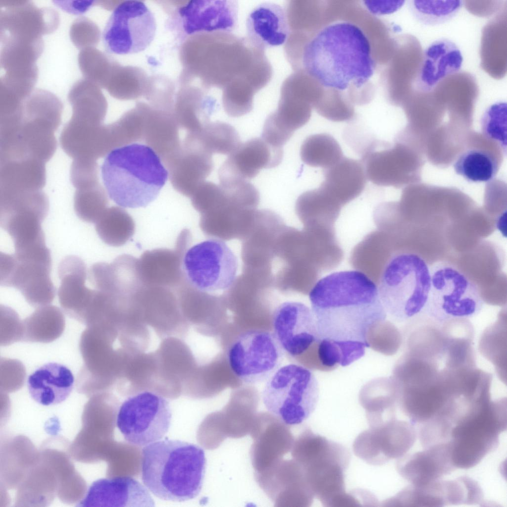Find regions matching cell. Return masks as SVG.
I'll return each mask as SVG.
<instances>
[{"instance_id": "obj_1", "label": "cell", "mask_w": 507, "mask_h": 507, "mask_svg": "<svg viewBox=\"0 0 507 507\" xmlns=\"http://www.w3.org/2000/svg\"><path fill=\"white\" fill-rule=\"evenodd\" d=\"M319 337L318 350L332 365L346 366L364 355L370 335L387 313L375 284L357 270L335 272L309 294Z\"/></svg>"}, {"instance_id": "obj_2", "label": "cell", "mask_w": 507, "mask_h": 507, "mask_svg": "<svg viewBox=\"0 0 507 507\" xmlns=\"http://www.w3.org/2000/svg\"><path fill=\"white\" fill-rule=\"evenodd\" d=\"M375 67L365 34L346 21L329 24L303 40L292 66L322 87L338 91L363 88Z\"/></svg>"}, {"instance_id": "obj_3", "label": "cell", "mask_w": 507, "mask_h": 507, "mask_svg": "<svg viewBox=\"0 0 507 507\" xmlns=\"http://www.w3.org/2000/svg\"><path fill=\"white\" fill-rule=\"evenodd\" d=\"M200 42L199 75L207 89L222 95L237 92L256 93L271 79L273 70L265 51L233 33L196 35Z\"/></svg>"}, {"instance_id": "obj_4", "label": "cell", "mask_w": 507, "mask_h": 507, "mask_svg": "<svg viewBox=\"0 0 507 507\" xmlns=\"http://www.w3.org/2000/svg\"><path fill=\"white\" fill-rule=\"evenodd\" d=\"M206 467L203 450L187 442L166 439L150 444L142 451L141 477L155 497L184 502L200 493Z\"/></svg>"}, {"instance_id": "obj_5", "label": "cell", "mask_w": 507, "mask_h": 507, "mask_svg": "<svg viewBox=\"0 0 507 507\" xmlns=\"http://www.w3.org/2000/svg\"><path fill=\"white\" fill-rule=\"evenodd\" d=\"M101 172L110 199L120 207L131 208L146 207L155 200L168 177L155 151L138 143L110 152Z\"/></svg>"}, {"instance_id": "obj_6", "label": "cell", "mask_w": 507, "mask_h": 507, "mask_svg": "<svg viewBox=\"0 0 507 507\" xmlns=\"http://www.w3.org/2000/svg\"><path fill=\"white\" fill-rule=\"evenodd\" d=\"M291 455L304 468L314 494L324 507H349L351 493L345 489V472L350 454L343 445L305 428L294 440Z\"/></svg>"}, {"instance_id": "obj_7", "label": "cell", "mask_w": 507, "mask_h": 507, "mask_svg": "<svg viewBox=\"0 0 507 507\" xmlns=\"http://www.w3.org/2000/svg\"><path fill=\"white\" fill-rule=\"evenodd\" d=\"M23 107L21 114L1 122V148L45 163L56 148L53 134L63 106L54 98L40 94L29 97Z\"/></svg>"}, {"instance_id": "obj_8", "label": "cell", "mask_w": 507, "mask_h": 507, "mask_svg": "<svg viewBox=\"0 0 507 507\" xmlns=\"http://www.w3.org/2000/svg\"><path fill=\"white\" fill-rule=\"evenodd\" d=\"M430 268L415 253L393 255L382 274L378 292L387 313L398 321L424 314L431 288Z\"/></svg>"}, {"instance_id": "obj_9", "label": "cell", "mask_w": 507, "mask_h": 507, "mask_svg": "<svg viewBox=\"0 0 507 507\" xmlns=\"http://www.w3.org/2000/svg\"><path fill=\"white\" fill-rule=\"evenodd\" d=\"M506 400L491 399L474 405L452 429L449 441L454 466L468 469L497 448L507 428Z\"/></svg>"}, {"instance_id": "obj_10", "label": "cell", "mask_w": 507, "mask_h": 507, "mask_svg": "<svg viewBox=\"0 0 507 507\" xmlns=\"http://www.w3.org/2000/svg\"><path fill=\"white\" fill-rule=\"evenodd\" d=\"M318 394V382L311 371L289 364L279 367L267 380L262 399L268 410L289 426L299 424L309 416Z\"/></svg>"}, {"instance_id": "obj_11", "label": "cell", "mask_w": 507, "mask_h": 507, "mask_svg": "<svg viewBox=\"0 0 507 507\" xmlns=\"http://www.w3.org/2000/svg\"><path fill=\"white\" fill-rule=\"evenodd\" d=\"M430 271V291L422 316L442 323L468 319L480 312L484 301L478 287L457 268L441 262Z\"/></svg>"}, {"instance_id": "obj_12", "label": "cell", "mask_w": 507, "mask_h": 507, "mask_svg": "<svg viewBox=\"0 0 507 507\" xmlns=\"http://www.w3.org/2000/svg\"><path fill=\"white\" fill-rule=\"evenodd\" d=\"M172 417L168 401L149 391L133 395L120 406L116 426L125 440L142 447L161 439L167 433Z\"/></svg>"}, {"instance_id": "obj_13", "label": "cell", "mask_w": 507, "mask_h": 507, "mask_svg": "<svg viewBox=\"0 0 507 507\" xmlns=\"http://www.w3.org/2000/svg\"><path fill=\"white\" fill-rule=\"evenodd\" d=\"M186 280L205 293L226 290L234 283L238 260L223 241L209 239L188 248L182 261Z\"/></svg>"}, {"instance_id": "obj_14", "label": "cell", "mask_w": 507, "mask_h": 507, "mask_svg": "<svg viewBox=\"0 0 507 507\" xmlns=\"http://www.w3.org/2000/svg\"><path fill=\"white\" fill-rule=\"evenodd\" d=\"M51 265L50 251L1 253L0 284L18 290L34 307L48 305L56 292L50 278Z\"/></svg>"}, {"instance_id": "obj_15", "label": "cell", "mask_w": 507, "mask_h": 507, "mask_svg": "<svg viewBox=\"0 0 507 507\" xmlns=\"http://www.w3.org/2000/svg\"><path fill=\"white\" fill-rule=\"evenodd\" d=\"M284 352L273 333L252 330L234 340L228 352V360L239 380L254 384L267 381L280 367Z\"/></svg>"}, {"instance_id": "obj_16", "label": "cell", "mask_w": 507, "mask_h": 507, "mask_svg": "<svg viewBox=\"0 0 507 507\" xmlns=\"http://www.w3.org/2000/svg\"><path fill=\"white\" fill-rule=\"evenodd\" d=\"M156 30L155 17L144 2L125 0L114 8L103 30L102 41L110 53H136L150 45Z\"/></svg>"}, {"instance_id": "obj_17", "label": "cell", "mask_w": 507, "mask_h": 507, "mask_svg": "<svg viewBox=\"0 0 507 507\" xmlns=\"http://www.w3.org/2000/svg\"><path fill=\"white\" fill-rule=\"evenodd\" d=\"M114 339L100 329L87 327L80 341L84 364L77 377V390L84 393L110 387L120 375L123 356L113 349Z\"/></svg>"}, {"instance_id": "obj_18", "label": "cell", "mask_w": 507, "mask_h": 507, "mask_svg": "<svg viewBox=\"0 0 507 507\" xmlns=\"http://www.w3.org/2000/svg\"><path fill=\"white\" fill-rule=\"evenodd\" d=\"M416 436L413 423L394 417L361 432L355 440L353 449L355 455L366 463L382 465L406 455Z\"/></svg>"}, {"instance_id": "obj_19", "label": "cell", "mask_w": 507, "mask_h": 507, "mask_svg": "<svg viewBox=\"0 0 507 507\" xmlns=\"http://www.w3.org/2000/svg\"><path fill=\"white\" fill-rule=\"evenodd\" d=\"M254 477L275 507H308L313 502L305 471L293 458H283Z\"/></svg>"}, {"instance_id": "obj_20", "label": "cell", "mask_w": 507, "mask_h": 507, "mask_svg": "<svg viewBox=\"0 0 507 507\" xmlns=\"http://www.w3.org/2000/svg\"><path fill=\"white\" fill-rule=\"evenodd\" d=\"M273 334L283 350L293 357L311 349L316 351L320 341L311 309L297 302H286L275 309L272 318Z\"/></svg>"}, {"instance_id": "obj_21", "label": "cell", "mask_w": 507, "mask_h": 507, "mask_svg": "<svg viewBox=\"0 0 507 507\" xmlns=\"http://www.w3.org/2000/svg\"><path fill=\"white\" fill-rule=\"evenodd\" d=\"M212 155L196 137L187 133L177 150L163 162L174 189L190 198L212 172Z\"/></svg>"}, {"instance_id": "obj_22", "label": "cell", "mask_w": 507, "mask_h": 507, "mask_svg": "<svg viewBox=\"0 0 507 507\" xmlns=\"http://www.w3.org/2000/svg\"><path fill=\"white\" fill-rule=\"evenodd\" d=\"M0 38L41 39L59 24L56 10L38 7L30 0H0Z\"/></svg>"}, {"instance_id": "obj_23", "label": "cell", "mask_w": 507, "mask_h": 507, "mask_svg": "<svg viewBox=\"0 0 507 507\" xmlns=\"http://www.w3.org/2000/svg\"><path fill=\"white\" fill-rule=\"evenodd\" d=\"M191 236L188 229L178 236L174 249L146 251L137 259L141 281L144 286H157L173 290L186 280L182 261L189 247Z\"/></svg>"}, {"instance_id": "obj_24", "label": "cell", "mask_w": 507, "mask_h": 507, "mask_svg": "<svg viewBox=\"0 0 507 507\" xmlns=\"http://www.w3.org/2000/svg\"><path fill=\"white\" fill-rule=\"evenodd\" d=\"M283 157V148L273 146L261 138L241 143L223 163L218 170L220 185L248 181L263 168L278 166Z\"/></svg>"}, {"instance_id": "obj_25", "label": "cell", "mask_w": 507, "mask_h": 507, "mask_svg": "<svg viewBox=\"0 0 507 507\" xmlns=\"http://www.w3.org/2000/svg\"><path fill=\"white\" fill-rule=\"evenodd\" d=\"M288 426L270 412L257 413L250 433L254 473L271 467L291 450L295 439Z\"/></svg>"}, {"instance_id": "obj_26", "label": "cell", "mask_w": 507, "mask_h": 507, "mask_svg": "<svg viewBox=\"0 0 507 507\" xmlns=\"http://www.w3.org/2000/svg\"><path fill=\"white\" fill-rule=\"evenodd\" d=\"M183 31L188 35L233 33L237 27L238 3L231 0H193L178 10Z\"/></svg>"}, {"instance_id": "obj_27", "label": "cell", "mask_w": 507, "mask_h": 507, "mask_svg": "<svg viewBox=\"0 0 507 507\" xmlns=\"http://www.w3.org/2000/svg\"><path fill=\"white\" fill-rule=\"evenodd\" d=\"M77 507H154L148 489L128 476L101 478L89 486Z\"/></svg>"}, {"instance_id": "obj_28", "label": "cell", "mask_w": 507, "mask_h": 507, "mask_svg": "<svg viewBox=\"0 0 507 507\" xmlns=\"http://www.w3.org/2000/svg\"><path fill=\"white\" fill-rule=\"evenodd\" d=\"M463 57L458 47L443 38L433 42L422 52L413 85L415 91L428 93L447 78L460 71Z\"/></svg>"}, {"instance_id": "obj_29", "label": "cell", "mask_w": 507, "mask_h": 507, "mask_svg": "<svg viewBox=\"0 0 507 507\" xmlns=\"http://www.w3.org/2000/svg\"><path fill=\"white\" fill-rule=\"evenodd\" d=\"M398 459L396 465L398 473L415 486L425 485L438 480L456 469L452 462L448 442L406 455Z\"/></svg>"}, {"instance_id": "obj_30", "label": "cell", "mask_w": 507, "mask_h": 507, "mask_svg": "<svg viewBox=\"0 0 507 507\" xmlns=\"http://www.w3.org/2000/svg\"><path fill=\"white\" fill-rule=\"evenodd\" d=\"M58 273L60 305L68 316L82 323L94 292L85 284L87 276L86 264L79 257L69 255L60 262Z\"/></svg>"}, {"instance_id": "obj_31", "label": "cell", "mask_w": 507, "mask_h": 507, "mask_svg": "<svg viewBox=\"0 0 507 507\" xmlns=\"http://www.w3.org/2000/svg\"><path fill=\"white\" fill-rule=\"evenodd\" d=\"M137 259L124 254L110 263L97 262L89 269V281L97 290L117 296H133L144 286L139 276Z\"/></svg>"}, {"instance_id": "obj_32", "label": "cell", "mask_w": 507, "mask_h": 507, "mask_svg": "<svg viewBox=\"0 0 507 507\" xmlns=\"http://www.w3.org/2000/svg\"><path fill=\"white\" fill-rule=\"evenodd\" d=\"M247 38L256 47L266 49L285 45L290 28L285 8L273 2L255 6L246 22Z\"/></svg>"}, {"instance_id": "obj_33", "label": "cell", "mask_w": 507, "mask_h": 507, "mask_svg": "<svg viewBox=\"0 0 507 507\" xmlns=\"http://www.w3.org/2000/svg\"><path fill=\"white\" fill-rule=\"evenodd\" d=\"M74 377L65 365L56 363H46L29 375L27 386L31 398L46 406L59 404L71 393Z\"/></svg>"}, {"instance_id": "obj_34", "label": "cell", "mask_w": 507, "mask_h": 507, "mask_svg": "<svg viewBox=\"0 0 507 507\" xmlns=\"http://www.w3.org/2000/svg\"><path fill=\"white\" fill-rule=\"evenodd\" d=\"M382 146L377 150L372 142L363 152L361 162L366 178L377 186L398 187L405 178L404 150L399 145L385 148L382 143Z\"/></svg>"}, {"instance_id": "obj_35", "label": "cell", "mask_w": 507, "mask_h": 507, "mask_svg": "<svg viewBox=\"0 0 507 507\" xmlns=\"http://www.w3.org/2000/svg\"><path fill=\"white\" fill-rule=\"evenodd\" d=\"M143 141L158 155L162 162L179 148L180 128L172 112L143 103Z\"/></svg>"}, {"instance_id": "obj_36", "label": "cell", "mask_w": 507, "mask_h": 507, "mask_svg": "<svg viewBox=\"0 0 507 507\" xmlns=\"http://www.w3.org/2000/svg\"><path fill=\"white\" fill-rule=\"evenodd\" d=\"M320 186L334 199L343 201L359 195L364 190L366 176L361 162L343 156L332 166L323 169Z\"/></svg>"}, {"instance_id": "obj_37", "label": "cell", "mask_w": 507, "mask_h": 507, "mask_svg": "<svg viewBox=\"0 0 507 507\" xmlns=\"http://www.w3.org/2000/svg\"><path fill=\"white\" fill-rule=\"evenodd\" d=\"M62 311L54 305L38 307L22 320L21 342L47 343L59 338L65 328Z\"/></svg>"}, {"instance_id": "obj_38", "label": "cell", "mask_w": 507, "mask_h": 507, "mask_svg": "<svg viewBox=\"0 0 507 507\" xmlns=\"http://www.w3.org/2000/svg\"><path fill=\"white\" fill-rule=\"evenodd\" d=\"M0 64L6 73L21 72L38 67L36 61L42 54L44 44L42 39H0Z\"/></svg>"}, {"instance_id": "obj_39", "label": "cell", "mask_w": 507, "mask_h": 507, "mask_svg": "<svg viewBox=\"0 0 507 507\" xmlns=\"http://www.w3.org/2000/svg\"><path fill=\"white\" fill-rule=\"evenodd\" d=\"M96 232L106 245L120 247L134 235L135 223L132 217L123 208L107 207L95 223Z\"/></svg>"}, {"instance_id": "obj_40", "label": "cell", "mask_w": 507, "mask_h": 507, "mask_svg": "<svg viewBox=\"0 0 507 507\" xmlns=\"http://www.w3.org/2000/svg\"><path fill=\"white\" fill-rule=\"evenodd\" d=\"M456 172L473 182H487L492 179L499 169L495 155L486 150L469 149L461 153L454 165Z\"/></svg>"}, {"instance_id": "obj_41", "label": "cell", "mask_w": 507, "mask_h": 507, "mask_svg": "<svg viewBox=\"0 0 507 507\" xmlns=\"http://www.w3.org/2000/svg\"><path fill=\"white\" fill-rule=\"evenodd\" d=\"M300 156L306 165L323 169L332 166L344 156L338 142L326 133L307 137L301 146Z\"/></svg>"}, {"instance_id": "obj_42", "label": "cell", "mask_w": 507, "mask_h": 507, "mask_svg": "<svg viewBox=\"0 0 507 507\" xmlns=\"http://www.w3.org/2000/svg\"><path fill=\"white\" fill-rule=\"evenodd\" d=\"M193 135L212 154L230 155L241 144L235 128L227 123L219 121L209 122L198 135Z\"/></svg>"}, {"instance_id": "obj_43", "label": "cell", "mask_w": 507, "mask_h": 507, "mask_svg": "<svg viewBox=\"0 0 507 507\" xmlns=\"http://www.w3.org/2000/svg\"><path fill=\"white\" fill-rule=\"evenodd\" d=\"M460 0L409 1V10L419 23L429 26L448 22L455 17L463 5Z\"/></svg>"}, {"instance_id": "obj_44", "label": "cell", "mask_w": 507, "mask_h": 507, "mask_svg": "<svg viewBox=\"0 0 507 507\" xmlns=\"http://www.w3.org/2000/svg\"><path fill=\"white\" fill-rule=\"evenodd\" d=\"M108 199L100 183L76 190L74 207L78 217L90 223H96L107 208Z\"/></svg>"}, {"instance_id": "obj_45", "label": "cell", "mask_w": 507, "mask_h": 507, "mask_svg": "<svg viewBox=\"0 0 507 507\" xmlns=\"http://www.w3.org/2000/svg\"><path fill=\"white\" fill-rule=\"evenodd\" d=\"M80 70L84 79L104 88L115 62L96 48L80 51L78 56Z\"/></svg>"}, {"instance_id": "obj_46", "label": "cell", "mask_w": 507, "mask_h": 507, "mask_svg": "<svg viewBox=\"0 0 507 507\" xmlns=\"http://www.w3.org/2000/svg\"><path fill=\"white\" fill-rule=\"evenodd\" d=\"M484 133L506 147L507 103L498 101L486 110L482 118Z\"/></svg>"}, {"instance_id": "obj_47", "label": "cell", "mask_w": 507, "mask_h": 507, "mask_svg": "<svg viewBox=\"0 0 507 507\" xmlns=\"http://www.w3.org/2000/svg\"><path fill=\"white\" fill-rule=\"evenodd\" d=\"M190 198L193 206L202 214L219 206L225 200V193L220 185L204 181Z\"/></svg>"}, {"instance_id": "obj_48", "label": "cell", "mask_w": 507, "mask_h": 507, "mask_svg": "<svg viewBox=\"0 0 507 507\" xmlns=\"http://www.w3.org/2000/svg\"><path fill=\"white\" fill-rule=\"evenodd\" d=\"M71 42L78 49L95 48L100 40L98 26L91 19L80 16L72 23L69 31Z\"/></svg>"}, {"instance_id": "obj_49", "label": "cell", "mask_w": 507, "mask_h": 507, "mask_svg": "<svg viewBox=\"0 0 507 507\" xmlns=\"http://www.w3.org/2000/svg\"><path fill=\"white\" fill-rule=\"evenodd\" d=\"M3 319H1V346H6L21 341L22 336V321L12 309L3 306Z\"/></svg>"}, {"instance_id": "obj_50", "label": "cell", "mask_w": 507, "mask_h": 507, "mask_svg": "<svg viewBox=\"0 0 507 507\" xmlns=\"http://www.w3.org/2000/svg\"><path fill=\"white\" fill-rule=\"evenodd\" d=\"M54 3L67 12L80 14L85 12L90 7L97 5L96 0L54 1Z\"/></svg>"}, {"instance_id": "obj_51", "label": "cell", "mask_w": 507, "mask_h": 507, "mask_svg": "<svg viewBox=\"0 0 507 507\" xmlns=\"http://www.w3.org/2000/svg\"><path fill=\"white\" fill-rule=\"evenodd\" d=\"M365 4L370 10L376 13H391L401 8L405 2V0H389L384 1V3H376L375 1Z\"/></svg>"}, {"instance_id": "obj_52", "label": "cell", "mask_w": 507, "mask_h": 507, "mask_svg": "<svg viewBox=\"0 0 507 507\" xmlns=\"http://www.w3.org/2000/svg\"><path fill=\"white\" fill-rule=\"evenodd\" d=\"M296 72H297L299 73L303 76V73L302 72H299V71H296ZM303 83H304V82H303ZM312 103H313V101H312V99L311 98V104H312Z\"/></svg>"}]
</instances>
